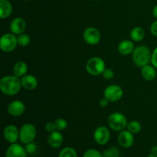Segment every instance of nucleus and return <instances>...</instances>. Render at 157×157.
Returning <instances> with one entry per match:
<instances>
[{"label":"nucleus","instance_id":"nucleus-26","mask_svg":"<svg viewBox=\"0 0 157 157\" xmlns=\"http://www.w3.org/2000/svg\"><path fill=\"white\" fill-rule=\"evenodd\" d=\"M55 127H56L57 131H63L65 130L67 127V122L65 119L63 118H58L55 121Z\"/></svg>","mask_w":157,"mask_h":157},{"label":"nucleus","instance_id":"nucleus-37","mask_svg":"<svg viewBox=\"0 0 157 157\" xmlns=\"http://www.w3.org/2000/svg\"><path fill=\"white\" fill-rule=\"evenodd\" d=\"M94 1H100V0H94Z\"/></svg>","mask_w":157,"mask_h":157},{"label":"nucleus","instance_id":"nucleus-23","mask_svg":"<svg viewBox=\"0 0 157 157\" xmlns=\"http://www.w3.org/2000/svg\"><path fill=\"white\" fill-rule=\"evenodd\" d=\"M58 157H78L76 150L70 147H64L60 151Z\"/></svg>","mask_w":157,"mask_h":157},{"label":"nucleus","instance_id":"nucleus-21","mask_svg":"<svg viewBox=\"0 0 157 157\" xmlns=\"http://www.w3.org/2000/svg\"><path fill=\"white\" fill-rule=\"evenodd\" d=\"M144 37H145V32L143 29V28L136 26V27L132 29V30L130 31V38L133 41L139 42L144 39Z\"/></svg>","mask_w":157,"mask_h":157},{"label":"nucleus","instance_id":"nucleus-38","mask_svg":"<svg viewBox=\"0 0 157 157\" xmlns=\"http://www.w3.org/2000/svg\"><path fill=\"white\" fill-rule=\"evenodd\" d=\"M118 157H120V156H118Z\"/></svg>","mask_w":157,"mask_h":157},{"label":"nucleus","instance_id":"nucleus-5","mask_svg":"<svg viewBox=\"0 0 157 157\" xmlns=\"http://www.w3.org/2000/svg\"><path fill=\"white\" fill-rule=\"evenodd\" d=\"M37 135L36 127L32 124H25L19 130V140L22 144H27L33 142Z\"/></svg>","mask_w":157,"mask_h":157},{"label":"nucleus","instance_id":"nucleus-12","mask_svg":"<svg viewBox=\"0 0 157 157\" xmlns=\"http://www.w3.org/2000/svg\"><path fill=\"white\" fill-rule=\"evenodd\" d=\"M3 136L4 139L9 144H15L19 139V130L15 126L8 125L3 130Z\"/></svg>","mask_w":157,"mask_h":157},{"label":"nucleus","instance_id":"nucleus-31","mask_svg":"<svg viewBox=\"0 0 157 157\" xmlns=\"http://www.w3.org/2000/svg\"><path fill=\"white\" fill-rule=\"evenodd\" d=\"M150 62H151L152 65L154 66L156 68H157V47L152 52L151 61Z\"/></svg>","mask_w":157,"mask_h":157},{"label":"nucleus","instance_id":"nucleus-33","mask_svg":"<svg viewBox=\"0 0 157 157\" xmlns=\"http://www.w3.org/2000/svg\"><path fill=\"white\" fill-rule=\"evenodd\" d=\"M109 102H110V101H109V100H107L105 97H104L102 99H101L99 104H100V106H101V107H104H104H106L108 106Z\"/></svg>","mask_w":157,"mask_h":157},{"label":"nucleus","instance_id":"nucleus-9","mask_svg":"<svg viewBox=\"0 0 157 157\" xmlns=\"http://www.w3.org/2000/svg\"><path fill=\"white\" fill-rule=\"evenodd\" d=\"M94 139L95 142L99 145H106L110 139V130L107 127H104V126L97 127L94 132Z\"/></svg>","mask_w":157,"mask_h":157},{"label":"nucleus","instance_id":"nucleus-6","mask_svg":"<svg viewBox=\"0 0 157 157\" xmlns=\"http://www.w3.org/2000/svg\"><path fill=\"white\" fill-rule=\"evenodd\" d=\"M18 44L17 36L12 33L4 34L0 38V48L2 52L9 53L15 49Z\"/></svg>","mask_w":157,"mask_h":157},{"label":"nucleus","instance_id":"nucleus-7","mask_svg":"<svg viewBox=\"0 0 157 157\" xmlns=\"http://www.w3.org/2000/svg\"><path fill=\"white\" fill-rule=\"evenodd\" d=\"M124 90L122 87L117 84H112L104 89V96L109 100L110 102H116L123 98Z\"/></svg>","mask_w":157,"mask_h":157},{"label":"nucleus","instance_id":"nucleus-32","mask_svg":"<svg viewBox=\"0 0 157 157\" xmlns=\"http://www.w3.org/2000/svg\"><path fill=\"white\" fill-rule=\"evenodd\" d=\"M150 32L153 36L157 37V19L155 21H153V24L150 26Z\"/></svg>","mask_w":157,"mask_h":157},{"label":"nucleus","instance_id":"nucleus-16","mask_svg":"<svg viewBox=\"0 0 157 157\" xmlns=\"http://www.w3.org/2000/svg\"><path fill=\"white\" fill-rule=\"evenodd\" d=\"M21 87L26 90H33L38 87V79L34 75H25L21 78Z\"/></svg>","mask_w":157,"mask_h":157},{"label":"nucleus","instance_id":"nucleus-29","mask_svg":"<svg viewBox=\"0 0 157 157\" xmlns=\"http://www.w3.org/2000/svg\"><path fill=\"white\" fill-rule=\"evenodd\" d=\"M101 75H102L104 79L111 80L114 77V72H113V71L112 69L105 68V70L104 71V72H103Z\"/></svg>","mask_w":157,"mask_h":157},{"label":"nucleus","instance_id":"nucleus-22","mask_svg":"<svg viewBox=\"0 0 157 157\" xmlns=\"http://www.w3.org/2000/svg\"><path fill=\"white\" fill-rule=\"evenodd\" d=\"M127 130L131 132L133 134L140 133L142 130V125L140 123L137 121H131L127 124Z\"/></svg>","mask_w":157,"mask_h":157},{"label":"nucleus","instance_id":"nucleus-14","mask_svg":"<svg viewBox=\"0 0 157 157\" xmlns=\"http://www.w3.org/2000/svg\"><path fill=\"white\" fill-rule=\"evenodd\" d=\"M28 153L25 147L18 144H12L8 147L6 157H27Z\"/></svg>","mask_w":157,"mask_h":157},{"label":"nucleus","instance_id":"nucleus-35","mask_svg":"<svg viewBox=\"0 0 157 157\" xmlns=\"http://www.w3.org/2000/svg\"><path fill=\"white\" fill-rule=\"evenodd\" d=\"M153 15L156 19H157V5L155 6L153 9Z\"/></svg>","mask_w":157,"mask_h":157},{"label":"nucleus","instance_id":"nucleus-1","mask_svg":"<svg viewBox=\"0 0 157 157\" xmlns=\"http://www.w3.org/2000/svg\"><path fill=\"white\" fill-rule=\"evenodd\" d=\"M21 80L15 75H6L0 80V90L7 96L17 94L21 88Z\"/></svg>","mask_w":157,"mask_h":157},{"label":"nucleus","instance_id":"nucleus-27","mask_svg":"<svg viewBox=\"0 0 157 157\" xmlns=\"http://www.w3.org/2000/svg\"><path fill=\"white\" fill-rule=\"evenodd\" d=\"M83 157H103V154L95 149H89L84 152Z\"/></svg>","mask_w":157,"mask_h":157},{"label":"nucleus","instance_id":"nucleus-2","mask_svg":"<svg viewBox=\"0 0 157 157\" xmlns=\"http://www.w3.org/2000/svg\"><path fill=\"white\" fill-rule=\"evenodd\" d=\"M152 52L148 47L145 45H139L135 48L132 53V59L137 67H142L149 64L151 61Z\"/></svg>","mask_w":157,"mask_h":157},{"label":"nucleus","instance_id":"nucleus-8","mask_svg":"<svg viewBox=\"0 0 157 157\" xmlns=\"http://www.w3.org/2000/svg\"><path fill=\"white\" fill-rule=\"evenodd\" d=\"M83 38L87 44L90 45H96L101 41V32L96 28L88 27L83 32Z\"/></svg>","mask_w":157,"mask_h":157},{"label":"nucleus","instance_id":"nucleus-30","mask_svg":"<svg viewBox=\"0 0 157 157\" xmlns=\"http://www.w3.org/2000/svg\"><path fill=\"white\" fill-rule=\"evenodd\" d=\"M45 130L48 132V133H53V132L57 131L56 130V127H55V122H48L47 124H45Z\"/></svg>","mask_w":157,"mask_h":157},{"label":"nucleus","instance_id":"nucleus-20","mask_svg":"<svg viewBox=\"0 0 157 157\" xmlns=\"http://www.w3.org/2000/svg\"><path fill=\"white\" fill-rule=\"evenodd\" d=\"M14 75L18 78L25 76L28 72V65L24 61H18L15 63L13 67Z\"/></svg>","mask_w":157,"mask_h":157},{"label":"nucleus","instance_id":"nucleus-19","mask_svg":"<svg viewBox=\"0 0 157 157\" xmlns=\"http://www.w3.org/2000/svg\"><path fill=\"white\" fill-rule=\"evenodd\" d=\"M12 12V6L8 0H0V18L6 19Z\"/></svg>","mask_w":157,"mask_h":157},{"label":"nucleus","instance_id":"nucleus-4","mask_svg":"<svg viewBox=\"0 0 157 157\" xmlns=\"http://www.w3.org/2000/svg\"><path fill=\"white\" fill-rule=\"evenodd\" d=\"M106 68L104 60L99 57H93L86 63V70L89 75L92 76H98L102 75Z\"/></svg>","mask_w":157,"mask_h":157},{"label":"nucleus","instance_id":"nucleus-3","mask_svg":"<svg viewBox=\"0 0 157 157\" xmlns=\"http://www.w3.org/2000/svg\"><path fill=\"white\" fill-rule=\"evenodd\" d=\"M127 122L125 115L120 112L111 113L107 118V124L109 128L116 132H121L127 128Z\"/></svg>","mask_w":157,"mask_h":157},{"label":"nucleus","instance_id":"nucleus-34","mask_svg":"<svg viewBox=\"0 0 157 157\" xmlns=\"http://www.w3.org/2000/svg\"><path fill=\"white\" fill-rule=\"evenodd\" d=\"M150 152H151L152 154L157 155V146H153V147H152Z\"/></svg>","mask_w":157,"mask_h":157},{"label":"nucleus","instance_id":"nucleus-15","mask_svg":"<svg viewBox=\"0 0 157 157\" xmlns=\"http://www.w3.org/2000/svg\"><path fill=\"white\" fill-rule=\"evenodd\" d=\"M63 142H64V136L60 131H55L49 133L48 136V144L52 148H59L62 146Z\"/></svg>","mask_w":157,"mask_h":157},{"label":"nucleus","instance_id":"nucleus-11","mask_svg":"<svg viewBox=\"0 0 157 157\" xmlns=\"http://www.w3.org/2000/svg\"><path fill=\"white\" fill-rule=\"evenodd\" d=\"M117 140L120 146L124 148H130L134 144V136L133 133L127 130H124L119 132Z\"/></svg>","mask_w":157,"mask_h":157},{"label":"nucleus","instance_id":"nucleus-28","mask_svg":"<svg viewBox=\"0 0 157 157\" xmlns=\"http://www.w3.org/2000/svg\"><path fill=\"white\" fill-rule=\"evenodd\" d=\"M25 149L28 154H34L37 150V145L34 142L29 143V144H25Z\"/></svg>","mask_w":157,"mask_h":157},{"label":"nucleus","instance_id":"nucleus-25","mask_svg":"<svg viewBox=\"0 0 157 157\" xmlns=\"http://www.w3.org/2000/svg\"><path fill=\"white\" fill-rule=\"evenodd\" d=\"M102 154L103 157H118L120 156V150L117 147H112L104 150Z\"/></svg>","mask_w":157,"mask_h":157},{"label":"nucleus","instance_id":"nucleus-24","mask_svg":"<svg viewBox=\"0 0 157 157\" xmlns=\"http://www.w3.org/2000/svg\"><path fill=\"white\" fill-rule=\"evenodd\" d=\"M17 41L18 44L21 47H26L31 43V38L29 35L22 33L21 35H17Z\"/></svg>","mask_w":157,"mask_h":157},{"label":"nucleus","instance_id":"nucleus-13","mask_svg":"<svg viewBox=\"0 0 157 157\" xmlns=\"http://www.w3.org/2000/svg\"><path fill=\"white\" fill-rule=\"evenodd\" d=\"M11 33L15 35H21L24 33L26 29V21L24 18L21 17H17L11 21L10 25H9Z\"/></svg>","mask_w":157,"mask_h":157},{"label":"nucleus","instance_id":"nucleus-36","mask_svg":"<svg viewBox=\"0 0 157 157\" xmlns=\"http://www.w3.org/2000/svg\"><path fill=\"white\" fill-rule=\"evenodd\" d=\"M147 157H157V155L156 154H152V153H150V155H149Z\"/></svg>","mask_w":157,"mask_h":157},{"label":"nucleus","instance_id":"nucleus-10","mask_svg":"<svg viewBox=\"0 0 157 157\" xmlns=\"http://www.w3.org/2000/svg\"><path fill=\"white\" fill-rule=\"evenodd\" d=\"M7 111L12 117H21L25 112V105L22 101L15 100L9 103L7 107Z\"/></svg>","mask_w":157,"mask_h":157},{"label":"nucleus","instance_id":"nucleus-18","mask_svg":"<svg viewBox=\"0 0 157 157\" xmlns=\"http://www.w3.org/2000/svg\"><path fill=\"white\" fill-rule=\"evenodd\" d=\"M141 75L146 81H153L157 75L156 67L150 64H147V65L141 67Z\"/></svg>","mask_w":157,"mask_h":157},{"label":"nucleus","instance_id":"nucleus-17","mask_svg":"<svg viewBox=\"0 0 157 157\" xmlns=\"http://www.w3.org/2000/svg\"><path fill=\"white\" fill-rule=\"evenodd\" d=\"M118 52L122 55H129L134 51L135 47L133 41L126 39L123 40L118 44Z\"/></svg>","mask_w":157,"mask_h":157}]
</instances>
